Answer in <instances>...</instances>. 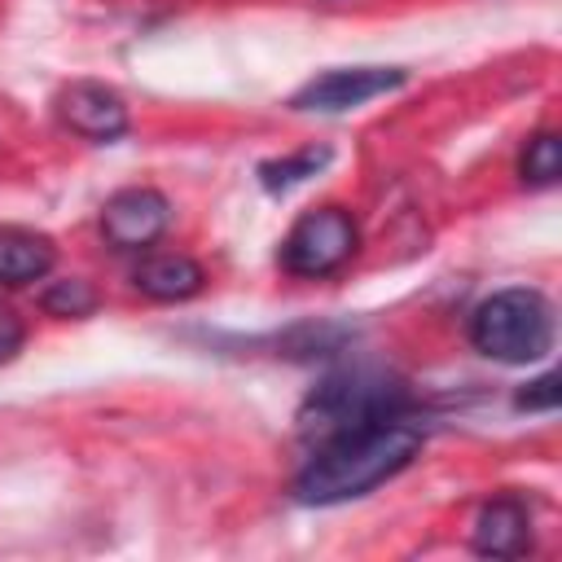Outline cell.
<instances>
[{"mask_svg": "<svg viewBox=\"0 0 562 562\" xmlns=\"http://www.w3.org/2000/svg\"><path fill=\"white\" fill-rule=\"evenodd\" d=\"M40 307L48 316H88L97 307V290L79 277H66V281H53L44 294H40Z\"/></svg>", "mask_w": 562, "mask_h": 562, "instance_id": "obj_12", "label": "cell"}, {"mask_svg": "<svg viewBox=\"0 0 562 562\" xmlns=\"http://www.w3.org/2000/svg\"><path fill=\"white\" fill-rule=\"evenodd\" d=\"M518 408H527V413H553L558 408V373H540L536 382H527V391H518Z\"/></svg>", "mask_w": 562, "mask_h": 562, "instance_id": "obj_14", "label": "cell"}, {"mask_svg": "<svg viewBox=\"0 0 562 562\" xmlns=\"http://www.w3.org/2000/svg\"><path fill=\"white\" fill-rule=\"evenodd\" d=\"M57 114L70 132L88 136V140H114L127 132V105L114 88L105 83H70L57 92Z\"/></svg>", "mask_w": 562, "mask_h": 562, "instance_id": "obj_7", "label": "cell"}, {"mask_svg": "<svg viewBox=\"0 0 562 562\" xmlns=\"http://www.w3.org/2000/svg\"><path fill=\"white\" fill-rule=\"evenodd\" d=\"M171 224V206L158 189H119L101 206V233L114 250H145Z\"/></svg>", "mask_w": 562, "mask_h": 562, "instance_id": "obj_5", "label": "cell"}, {"mask_svg": "<svg viewBox=\"0 0 562 562\" xmlns=\"http://www.w3.org/2000/svg\"><path fill=\"white\" fill-rule=\"evenodd\" d=\"M329 162V149L325 145H312V149H299V154H285V158H272L259 167V180L268 193H281V189H294L299 180L316 176L321 167Z\"/></svg>", "mask_w": 562, "mask_h": 562, "instance_id": "obj_11", "label": "cell"}, {"mask_svg": "<svg viewBox=\"0 0 562 562\" xmlns=\"http://www.w3.org/2000/svg\"><path fill=\"white\" fill-rule=\"evenodd\" d=\"M470 342L501 364H531L553 347V307L540 290H496L470 316Z\"/></svg>", "mask_w": 562, "mask_h": 562, "instance_id": "obj_2", "label": "cell"}, {"mask_svg": "<svg viewBox=\"0 0 562 562\" xmlns=\"http://www.w3.org/2000/svg\"><path fill=\"white\" fill-rule=\"evenodd\" d=\"M422 448V430L391 417L360 430H342L334 439H321L303 474L294 479V496L303 505H342L378 483L395 479Z\"/></svg>", "mask_w": 562, "mask_h": 562, "instance_id": "obj_1", "label": "cell"}, {"mask_svg": "<svg viewBox=\"0 0 562 562\" xmlns=\"http://www.w3.org/2000/svg\"><path fill=\"white\" fill-rule=\"evenodd\" d=\"M404 413V386L400 382H386L378 373H338L329 382H321L299 422L307 435L316 439H334L342 430H360V426H373V422H391Z\"/></svg>", "mask_w": 562, "mask_h": 562, "instance_id": "obj_3", "label": "cell"}, {"mask_svg": "<svg viewBox=\"0 0 562 562\" xmlns=\"http://www.w3.org/2000/svg\"><path fill=\"white\" fill-rule=\"evenodd\" d=\"M562 171V149H558V136L553 132H540L527 140L522 149V180L527 184H553Z\"/></svg>", "mask_w": 562, "mask_h": 562, "instance_id": "obj_13", "label": "cell"}, {"mask_svg": "<svg viewBox=\"0 0 562 562\" xmlns=\"http://www.w3.org/2000/svg\"><path fill=\"white\" fill-rule=\"evenodd\" d=\"M57 250L31 228H0V285H26L48 277Z\"/></svg>", "mask_w": 562, "mask_h": 562, "instance_id": "obj_10", "label": "cell"}, {"mask_svg": "<svg viewBox=\"0 0 562 562\" xmlns=\"http://www.w3.org/2000/svg\"><path fill=\"white\" fill-rule=\"evenodd\" d=\"M22 338H26V329H22V321H18V316H13L9 307H0V364L18 356V347H22Z\"/></svg>", "mask_w": 562, "mask_h": 562, "instance_id": "obj_15", "label": "cell"}, {"mask_svg": "<svg viewBox=\"0 0 562 562\" xmlns=\"http://www.w3.org/2000/svg\"><path fill=\"white\" fill-rule=\"evenodd\" d=\"M132 281H136V290L145 294V299H158V303H184V299H193L198 290H202V268L189 259V255H154V259H145L136 272H132Z\"/></svg>", "mask_w": 562, "mask_h": 562, "instance_id": "obj_9", "label": "cell"}, {"mask_svg": "<svg viewBox=\"0 0 562 562\" xmlns=\"http://www.w3.org/2000/svg\"><path fill=\"white\" fill-rule=\"evenodd\" d=\"M356 220L342 206L307 211L281 241V268L294 277H329L356 255Z\"/></svg>", "mask_w": 562, "mask_h": 562, "instance_id": "obj_4", "label": "cell"}, {"mask_svg": "<svg viewBox=\"0 0 562 562\" xmlns=\"http://www.w3.org/2000/svg\"><path fill=\"white\" fill-rule=\"evenodd\" d=\"M404 83V70H386V66H351V70H329V75H316L312 83H303L294 92V110H351V105H364L391 88Z\"/></svg>", "mask_w": 562, "mask_h": 562, "instance_id": "obj_6", "label": "cell"}, {"mask_svg": "<svg viewBox=\"0 0 562 562\" xmlns=\"http://www.w3.org/2000/svg\"><path fill=\"white\" fill-rule=\"evenodd\" d=\"M531 544V518L518 496H496L474 518V549L483 558H518Z\"/></svg>", "mask_w": 562, "mask_h": 562, "instance_id": "obj_8", "label": "cell"}]
</instances>
